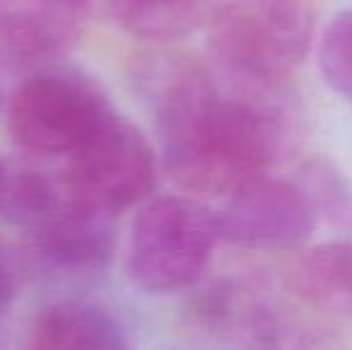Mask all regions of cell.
<instances>
[{
  "label": "cell",
  "instance_id": "cell-1",
  "mask_svg": "<svg viewBox=\"0 0 352 350\" xmlns=\"http://www.w3.org/2000/svg\"><path fill=\"white\" fill-rule=\"evenodd\" d=\"M163 164L197 195H230L269 171L297 140L285 85H256L187 58H158L146 75Z\"/></svg>",
  "mask_w": 352,
  "mask_h": 350
},
{
  "label": "cell",
  "instance_id": "cell-2",
  "mask_svg": "<svg viewBox=\"0 0 352 350\" xmlns=\"http://www.w3.org/2000/svg\"><path fill=\"white\" fill-rule=\"evenodd\" d=\"M192 317L211 350H321L329 324L309 307L254 276L206 285Z\"/></svg>",
  "mask_w": 352,
  "mask_h": 350
},
{
  "label": "cell",
  "instance_id": "cell-3",
  "mask_svg": "<svg viewBox=\"0 0 352 350\" xmlns=\"http://www.w3.org/2000/svg\"><path fill=\"white\" fill-rule=\"evenodd\" d=\"M314 34L311 0H223L209 17L221 72L256 85H285L309 56Z\"/></svg>",
  "mask_w": 352,
  "mask_h": 350
},
{
  "label": "cell",
  "instance_id": "cell-4",
  "mask_svg": "<svg viewBox=\"0 0 352 350\" xmlns=\"http://www.w3.org/2000/svg\"><path fill=\"white\" fill-rule=\"evenodd\" d=\"M221 240L218 216L195 197H156L132 223L127 274L144 293L192 288L206 274Z\"/></svg>",
  "mask_w": 352,
  "mask_h": 350
},
{
  "label": "cell",
  "instance_id": "cell-5",
  "mask_svg": "<svg viewBox=\"0 0 352 350\" xmlns=\"http://www.w3.org/2000/svg\"><path fill=\"white\" fill-rule=\"evenodd\" d=\"M116 113L101 89L72 72H41L12 94L14 144L38 156H72Z\"/></svg>",
  "mask_w": 352,
  "mask_h": 350
},
{
  "label": "cell",
  "instance_id": "cell-6",
  "mask_svg": "<svg viewBox=\"0 0 352 350\" xmlns=\"http://www.w3.org/2000/svg\"><path fill=\"white\" fill-rule=\"evenodd\" d=\"M156 187V156L137 125L113 113L72 156L63 190L87 206L118 216L148 199Z\"/></svg>",
  "mask_w": 352,
  "mask_h": 350
},
{
  "label": "cell",
  "instance_id": "cell-7",
  "mask_svg": "<svg viewBox=\"0 0 352 350\" xmlns=\"http://www.w3.org/2000/svg\"><path fill=\"white\" fill-rule=\"evenodd\" d=\"M316 226L311 195L280 177L261 175L228 195L218 214L221 238L247 250H285L305 243Z\"/></svg>",
  "mask_w": 352,
  "mask_h": 350
},
{
  "label": "cell",
  "instance_id": "cell-8",
  "mask_svg": "<svg viewBox=\"0 0 352 350\" xmlns=\"http://www.w3.org/2000/svg\"><path fill=\"white\" fill-rule=\"evenodd\" d=\"M19 228L48 264L65 271L98 269L116 250V216L72 199L65 190H53Z\"/></svg>",
  "mask_w": 352,
  "mask_h": 350
},
{
  "label": "cell",
  "instance_id": "cell-9",
  "mask_svg": "<svg viewBox=\"0 0 352 350\" xmlns=\"http://www.w3.org/2000/svg\"><path fill=\"white\" fill-rule=\"evenodd\" d=\"M79 8L46 0H0V67H27L70 48Z\"/></svg>",
  "mask_w": 352,
  "mask_h": 350
},
{
  "label": "cell",
  "instance_id": "cell-10",
  "mask_svg": "<svg viewBox=\"0 0 352 350\" xmlns=\"http://www.w3.org/2000/svg\"><path fill=\"white\" fill-rule=\"evenodd\" d=\"M283 285L319 317L352 319V243L333 240L305 250L287 264Z\"/></svg>",
  "mask_w": 352,
  "mask_h": 350
},
{
  "label": "cell",
  "instance_id": "cell-11",
  "mask_svg": "<svg viewBox=\"0 0 352 350\" xmlns=\"http://www.w3.org/2000/svg\"><path fill=\"white\" fill-rule=\"evenodd\" d=\"M29 350H130V343L111 312L72 300L38 314Z\"/></svg>",
  "mask_w": 352,
  "mask_h": 350
},
{
  "label": "cell",
  "instance_id": "cell-12",
  "mask_svg": "<svg viewBox=\"0 0 352 350\" xmlns=\"http://www.w3.org/2000/svg\"><path fill=\"white\" fill-rule=\"evenodd\" d=\"M130 32L146 39H177L211 17L213 0H113Z\"/></svg>",
  "mask_w": 352,
  "mask_h": 350
},
{
  "label": "cell",
  "instance_id": "cell-13",
  "mask_svg": "<svg viewBox=\"0 0 352 350\" xmlns=\"http://www.w3.org/2000/svg\"><path fill=\"white\" fill-rule=\"evenodd\" d=\"M316 58L326 85L352 101V8L338 12L324 27Z\"/></svg>",
  "mask_w": 352,
  "mask_h": 350
},
{
  "label": "cell",
  "instance_id": "cell-14",
  "mask_svg": "<svg viewBox=\"0 0 352 350\" xmlns=\"http://www.w3.org/2000/svg\"><path fill=\"white\" fill-rule=\"evenodd\" d=\"M17 264H14V257L8 250V245L0 240V314L12 305L14 295H17Z\"/></svg>",
  "mask_w": 352,
  "mask_h": 350
},
{
  "label": "cell",
  "instance_id": "cell-15",
  "mask_svg": "<svg viewBox=\"0 0 352 350\" xmlns=\"http://www.w3.org/2000/svg\"><path fill=\"white\" fill-rule=\"evenodd\" d=\"M8 182H10V168L0 161V206H3L5 192H8Z\"/></svg>",
  "mask_w": 352,
  "mask_h": 350
},
{
  "label": "cell",
  "instance_id": "cell-16",
  "mask_svg": "<svg viewBox=\"0 0 352 350\" xmlns=\"http://www.w3.org/2000/svg\"><path fill=\"white\" fill-rule=\"evenodd\" d=\"M46 3H56V5H67V8H79L84 5L87 0H46Z\"/></svg>",
  "mask_w": 352,
  "mask_h": 350
}]
</instances>
